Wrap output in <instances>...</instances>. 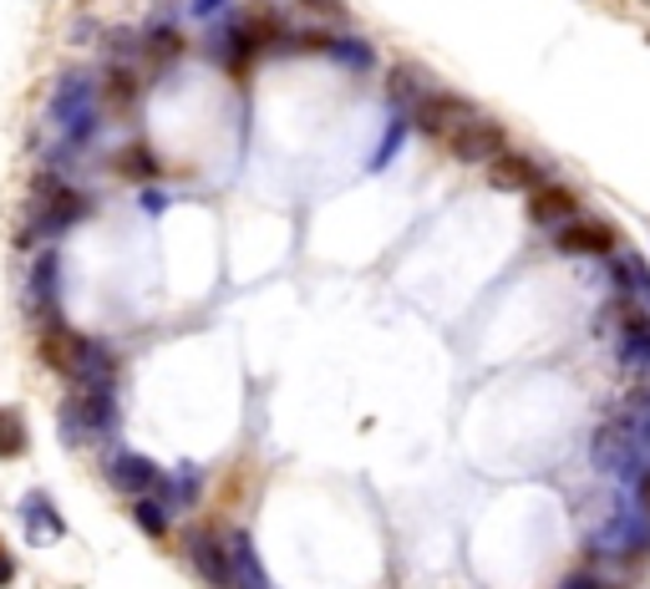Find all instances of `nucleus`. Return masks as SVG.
I'll list each match as a JSON object with an SVG mask.
<instances>
[{"instance_id": "nucleus-23", "label": "nucleus", "mask_w": 650, "mask_h": 589, "mask_svg": "<svg viewBox=\"0 0 650 589\" xmlns=\"http://www.w3.org/2000/svg\"><path fill=\"white\" fill-rule=\"evenodd\" d=\"M108 97L118 102V108H133V102H138V82H133V72H112V77H108Z\"/></svg>"}, {"instance_id": "nucleus-27", "label": "nucleus", "mask_w": 650, "mask_h": 589, "mask_svg": "<svg viewBox=\"0 0 650 589\" xmlns=\"http://www.w3.org/2000/svg\"><path fill=\"white\" fill-rule=\"evenodd\" d=\"M559 589H605V585H600V579H595V575H569Z\"/></svg>"}, {"instance_id": "nucleus-15", "label": "nucleus", "mask_w": 650, "mask_h": 589, "mask_svg": "<svg viewBox=\"0 0 650 589\" xmlns=\"http://www.w3.org/2000/svg\"><path fill=\"white\" fill-rule=\"evenodd\" d=\"M21 514H26V529L37 534V544H51V539H61V534H67V524H61V514L51 508L47 494H31Z\"/></svg>"}, {"instance_id": "nucleus-13", "label": "nucleus", "mask_w": 650, "mask_h": 589, "mask_svg": "<svg viewBox=\"0 0 650 589\" xmlns=\"http://www.w3.org/2000/svg\"><path fill=\"white\" fill-rule=\"evenodd\" d=\"M189 559L214 589H230V554H224V539H219V534H193Z\"/></svg>"}, {"instance_id": "nucleus-12", "label": "nucleus", "mask_w": 650, "mask_h": 589, "mask_svg": "<svg viewBox=\"0 0 650 589\" xmlns=\"http://www.w3.org/2000/svg\"><path fill=\"white\" fill-rule=\"evenodd\" d=\"M224 554H230V589H270L265 569L254 559L250 534H224Z\"/></svg>"}, {"instance_id": "nucleus-2", "label": "nucleus", "mask_w": 650, "mask_h": 589, "mask_svg": "<svg viewBox=\"0 0 650 589\" xmlns=\"http://www.w3.org/2000/svg\"><path fill=\"white\" fill-rule=\"evenodd\" d=\"M595 468L600 473H615V478H640L646 473V443H640L636 422L620 412V417H605L600 427H595Z\"/></svg>"}, {"instance_id": "nucleus-1", "label": "nucleus", "mask_w": 650, "mask_h": 589, "mask_svg": "<svg viewBox=\"0 0 650 589\" xmlns=\"http://www.w3.org/2000/svg\"><path fill=\"white\" fill-rule=\"evenodd\" d=\"M41 362H47L51 372L92 386V392H112V376H118L112 351L77 336V331H67V325H47V331H41Z\"/></svg>"}, {"instance_id": "nucleus-8", "label": "nucleus", "mask_w": 650, "mask_h": 589, "mask_svg": "<svg viewBox=\"0 0 650 589\" xmlns=\"http://www.w3.org/2000/svg\"><path fill=\"white\" fill-rule=\"evenodd\" d=\"M108 478H112V488H118L122 498H148V494H158L163 473H158L143 453H128V447H122V453H112Z\"/></svg>"}, {"instance_id": "nucleus-22", "label": "nucleus", "mask_w": 650, "mask_h": 589, "mask_svg": "<svg viewBox=\"0 0 650 589\" xmlns=\"http://www.w3.org/2000/svg\"><path fill=\"white\" fill-rule=\"evenodd\" d=\"M138 524H143L153 539H163V534H169V508H158V504H148V498H138Z\"/></svg>"}, {"instance_id": "nucleus-19", "label": "nucleus", "mask_w": 650, "mask_h": 589, "mask_svg": "<svg viewBox=\"0 0 650 589\" xmlns=\"http://www.w3.org/2000/svg\"><path fill=\"white\" fill-rule=\"evenodd\" d=\"M57 254H51V250H41L37 254V265H31V290H37V305H47V311H51V305H57Z\"/></svg>"}, {"instance_id": "nucleus-28", "label": "nucleus", "mask_w": 650, "mask_h": 589, "mask_svg": "<svg viewBox=\"0 0 650 589\" xmlns=\"http://www.w3.org/2000/svg\"><path fill=\"white\" fill-rule=\"evenodd\" d=\"M305 6H315L325 16H346V0H305Z\"/></svg>"}, {"instance_id": "nucleus-14", "label": "nucleus", "mask_w": 650, "mask_h": 589, "mask_svg": "<svg viewBox=\"0 0 650 589\" xmlns=\"http://www.w3.org/2000/svg\"><path fill=\"white\" fill-rule=\"evenodd\" d=\"M575 214H579L575 193L559 189V183H539V189L529 193V219H534V224H555V229H565Z\"/></svg>"}, {"instance_id": "nucleus-3", "label": "nucleus", "mask_w": 650, "mask_h": 589, "mask_svg": "<svg viewBox=\"0 0 650 589\" xmlns=\"http://www.w3.org/2000/svg\"><path fill=\"white\" fill-rule=\"evenodd\" d=\"M112 427V392H92V386H82V397H72L67 407H61V437L67 443H92V437H102Z\"/></svg>"}, {"instance_id": "nucleus-24", "label": "nucleus", "mask_w": 650, "mask_h": 589, "mask_svg": "<svg viewBox=\"0 0 650 589\" xmlns=\"http://www.w3.org/2000/svg\"><path fill=\"white\" fill-rule=\"evenodd\" d=\"M173 504H179V508L199 504V473H193V468H183L179 478H173Z\"/></svg>"}, {"instance_id": "nucleus-7", "label": "nucleus", "mask_w": 650, "mask_h": 589, "mask_svg": "<svg viewBox=\"0 0 650 589\" xmlns=\"http://www.w3.org/2000/svg\"><path fill=\"white\" fill-rule=\"evenodd\" d=\"M559 254H575V260H605L615 254V229L600 224V219H569L555 234Z\"/></svg>"}, {"instance_id": "nucleus-25", "label": "nucleus", "mask_w": 650, "mask_h": 589, "mask_svg": "<svg viewBox=\"0 0 650 589\" xmlns=\"http://www.w3.org/2000/svg\"><path fill=\"white\" fill-rule=\"evenodd\" d=\"M636 504H640V514H650V468L636 478Z\"/></svg>"}, {"instance_id": "nucleus-10", "label": "nucleus", "mask_w": 650, "mask_h": 589, "mask_svg": "<svg viewBox=\"0 0 650 589\" xmlns=\"http://www.w3.org/2000/svg\"><path fill=\"white\" fill-rule=\"evenodd\" d=\"M595 549L610 554V559H630V554H646V549H650V514H626V518H615L610 529L595 534Z\"/></svg>"}, {"instance_id": "nucleus-16", "label": "nucleus", "mask_w": 650, "mask_h": 589, "mask_svg": "<svg viewBox=\"0 0 650 589\" xmlns=\"http://www.w3.org/2000/svg\"><path fill=\"white\" fill-rule=\"evenodd\" d=\"M437 92V87L433 82H427V77H422L417 72V67H397V72H392V102H397V108H417V102H422V97H433Z\"/></svg>"}, {"instance_id": "nucleus-9", "label": "nucleus", "mask_w": 650, "mask_h": 589, "mask_svg": "<svg viewBox=\"0 0 650 589\" xmlns=\"http://www.w3.org/2000/svg\"><path fill=\"white\" fill-rule=\"evenodd\" d=\"M37 193H41V214H37V224L47 229V234H57V229L77 224V219L87 214V199H82L77 189H67L61 179H41V183H37Z\"/></svg>"}, {"instance_id": "nucleus-17", "label": "nucleus", "mask_w": 650, "mask_h": 589, "mask_svg": "<svg viewBox=\"0 0 650 589\" xmlns=\"http://www.w3.org/2000/svg\"><path fill=\"white\" fill-rule=\"evenodd\" d=\"M118 173L122 179H133V183H148V179H158V158H153V148H143V143H128L118 153Z\"/></svg>"}, {"instance_id": "nucleus-21", "label": "nucleus", "mask_w": 650, "mask_h": 589, "mask_svg": "<svg viewBox=\"0 0 650 589\" xmlns=\"http://www.w3.org/2000/svg\"><path fill=\"white\" fill-rule=\"evenodd\" d=\"M148 51H153L158 61H179V51H183L179 31H173V26H153V31H148Z\"/></svg>"}, {"instance_id": "nucleus-26", "label": "nucleus", "mask_w": 650, "mask_h": 589, "mask_svg": "<svg viewBox=\"0 0 650 589\" xmlns=\"http://www.w3.org/2000/svg\"><path fill=\"white\" fill-rule=\"evenodd\" d=\"M11 579H16V559L6 554V544H0V589L11 585Z\"/></svg>"}, {"instance_id": "nucleus-5", "label": "nucleus", "mask_w": 650, "mask_h": 589, "mask_svg": "<svg viewBox=\"0 0 650 589\" xmlns=\"http://www.w3.org/2000/svg\"><path fill=\"white\" fill-rule=\"evenodd\" d=\"M51 118L67 128V138H92V128H97V112H92V87L82 82V77H67L61 82V92L51 97Z\"/></svg>"}, {"instance_id": "nucleus-20", "label": "nucleus", "mask_w": 650, "mask_h": 589, "mask_svg": "<svg viewBox=\"0 0 650 589\" xmlns=\"http://www.w3.org/2000/svg\"><path fill=\"white\" fill-rule=\"evenodd\" d=\"M325 51H331L336 61H346V67H356V72H366V67L376 61L366 41H325Z\"/></svg>"}, {"instance_id": "nucleus-11", "label": "nucleus", "mask_w": 650, "mask_h": 589, "mask_svg": "<svg viewBox=\"0 0 650 589\" xmlns=\"http://www.w3.org/2000/svg\"><path fill=\"white\" fill-rule=\"evenodd\" d=\"M488 179H494V189H504V193H534L544 183V169L534 163V158H524V153H498L494 163H488Z\"/></svg>"}, {"instance_id": "nucleus-29", "label": "nucleus", "mask_w": 650, "mask_h": 589, "mask_svg": "<svg viewBox=\"0 0 650 589\" xmlns=\"http://www.w3.org/2000/svg\"><path fill=\"white\" fill-rule=\"evenodd\" d=\"M224 0H193V16H214Z\"/></svg>"}, {"instance_id": "nucleus-6", "label": "nucleus", "mask_w": 650, "mask_h": 589, "mask_svg": "<svg viewBox=\"0 0 650 589\" xmlns=\"http://www.w3.org/2000/svg\"><path fill=\"white\" fill-rule=\"evenodd\" d=\"M447 148H453V158H463V163H494V158L508 148V133L488 118H473L447 138Z\"/></svg>"}, {"instance_id": "nucleus-4", "label": "nucleus", "mask_w": 650, "mask_h": 589, "mask_svg": "<svg viewBox=\"0 0 650 589\" xmlns=\"http://www.w3.org/2000/svg\"><path fill=\"white\" fill-rule=\"evenodd\" d=\"M473 118H478L473 102H463V97H453V92H433L412 108V122H417L427 138H453L463 122H473Z\"/></svg>"}, {"instance_id": "nucleus-18", "label": "nucleus", "mask_w": 650, "mask_h": 589, "mask_svg": "<svg viewBox=\"0 0 650 589\" xmlns=\"http://www.w3.org/2000/svg\"><path fill=\"white\" fill-rule=\"evenodd\" d=\"M31 447V433H26V417L16 407H0V457H21Z\"/></svg>"}]
</instances>
